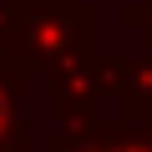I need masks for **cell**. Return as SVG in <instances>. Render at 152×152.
<instances>
[{
    "label": "cell",
    "mask_w": 152,
    "mask_h": 152,
    "mask_svg": "<svg viewBox=\"0 0 152 152\" xmlns=\"http://www.w3.org/2000/svg\"><path fill=\"white\" fill-rule=\"evenodd\" d=\"M31 71L15 61H0V152H20L31 132Z\"/></svg>",
    "instance_id": "7a4b0ae2"
},
{
    "label": "cell",
    "mask_w": 152,
    "mask_h": 152,
    "mask_svg": "<svg viewBox=\"0 0 152 152\" xmlns=\"http://www.w3.org/2000/svg\"><path fill=\"white\" fill-rule=\"evenodd\" d=\"M20 152H102V142H96V127H86V132H51V142L46 147H20Z\"/></svg>",
    "instance_id": "3957f363"
},
{
    "label": "cell",
    "mask_w": 152,
    "mask_h": 152,
    "mask_svg": "<svg viewBox=\"0 0 152 152\" xmlns=\"http://www.w3.org/2000/svg\"><path fill=\"white\" fill-rule=\"evenodd\" d=\"M15 5H61V0H15Z\"/></svg>",
    "instance_id": "277c9868"
},
{
    "label": "cell",
    "mask_w": 152,
    "mask_h": 152,
    "mask_svg": "<svg viewBox=\"0 0 152 152\" xmlns=\"http://www.w3.org/2000/svg\"><path fill=\"white\" fill-rule=\"evenodd\" d=\"M31 76L46 71L51 81L61 76H81L96 66V10L81 0H61V5H15V36L10 56Z\"/></svg>",
    "instance_id": "6da1fadb"
}]
</instances>
